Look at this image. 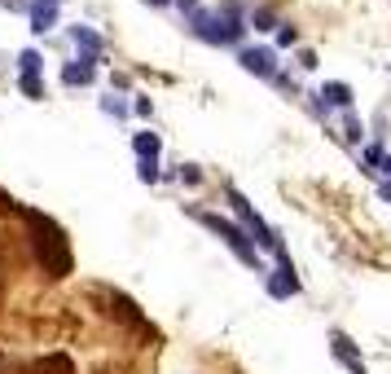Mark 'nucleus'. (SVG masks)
<instances>
[{
  "label": "nucleus",
  "instance_id": "1",
  "mask_svg": "<svg viewBox=\"0 0 391 374\" xmlns=\"http://www.w3.org/2000/svg\"><path fill=\"white\" fill-rule=\"evenodd\" d=\"M189 27H194V36L207 40V44H233V40H242V31H246L233 5H224V14L194 9V14H189Z\"/></svg>",
  "mask_w": 391,
  "mask_h": 374
},
{
  "label": "nucleus",
  "instance_id": "2",
  "mask_svg": "<svg viewBox=\"0 0 391 374\" xmlns=\"http://www.w3.org/2000/svg\"><path fill=\"white\" fill-rule=\"evenodd\" d=\"M224 194H229V203H233V212H238V220H242V229H246V234H255V242H259V246H269L273 256H281L286 246H281L277 229H273V224H269L264 216H259V212H255V207L246 203V198H242V189H238V185H229Z\"/></svg>",
  "mask_w": 391,
  "mask_h": 374
},
{
  "label": "nucleus",
  "instance_id": "3",
  "mask_svg": "<svg viewBox=\"0 0 391 374\" xmlns=\"http://www.w3.org/2000/svg\"><path fill=\"white\" fill-rule=\"evenodd\" d=\"M194 220L198 224H207L216 238H224L229 246H233V256H238L242 264H251L255 269V246H251V238H246V229L242 224H233V220H224V216H216V212H194Z\"/></svg>",
  "mask_w": 391,
  "mask_h": 374
},
{
  "label": "nucleus",
  "instance_id": "4",
  "mask_svg": "<svg viewBox=\"0 0 391 374\" xmlns=\"http://www.w3.org/2000/svg\"><path fill=\"white\" fill-rule=\"evenodd\" d=\"M269 295L273 299H291V295H299V278H295V264H291V256H277V269H273V278H269Z\"/></svg>",
  "mask_w": 391,
  "mask_h": 374
},
{
  "label": "nucleus",
  "instance_id": "5",
  "mask_svg": "<svg viewBox=\"0 0 391 374\" xmlns=\"http://www.w3.org/2000/svg\"><path fill=\"white\" fill-rule=\"evenodd\" d=\"M238 62H242L251 75H259V80H273V75H277V53H273V48H246Z\"/></svg>",
  "mask_w": 391,
  "mask_h": 374
},
{
  "label": "nucleus",
  "instance_id": "6",
  "mask_svg": "<svg viewBox=\"0 0 391 374\" xmlns=\"http://www.w3.org/2000/svg\"><path fill=\"white\" fill-rule=\"evenodd\" d=\"M330 348H334V357L343 361V365H348L352 374H370V370H365V361H360V353L352 348V339H348L343 331H334V335H330Z\"/></svg>",
  "mask_w": 391,
  "mask_h": 374
},
{
  "label": "nucleus",
  "instance_id": "7",
  "mask_svg": "<svg viewBox=\"0 0 391 374\" xmlns=\"http://www.w3.org/2000/svg\"><path fill=\"white\" fill-rule=\"evenodd\" d=\"M71 40L80 44V58H93V62H101V48H106V44H101V36H97L93 27H84V22H80V27H71Z\"/></svg>",
  "mask_w": 391,
  "mask_h": 374
},
{
  "label": "nucleus",
  "instance_id": "8",
  "mask_svg": "<svg viewBox=\"0 0 391 374\" xmlns=\"http://www.w3.org/2000/svg\"><path fill=\"white\" fill-rule=\"evenodd\" d=\"M62 80H66V84H93V80H97V62H93V58L66 62V66H62Z\"/></svg>",
  "mask_w": 391,
  "mask_h": 374
},
{
  "label": "nucleus",
  "instance_id": "9",
  "mask_svg": "<svg viewBox=\"0 0 391 374\" xmlns=\"http://www.w3.org/2000/svg\"><path fill=\"white\" fill-rule=\"evenodd\" d=\"M53 22H58V5H53V0H36V5H31V31L44 36Z\"/></svg>",
  "mask_w": 391,
  "mask_h": 374
},
{
  "label": "nucleus",
  "instance_id": "10",
  "mask_svg": "<svg viewBox=\"0 0 391 374\" xmlns=\"http://www.w3.org/2000/svg\"><path fill=\"white\" fill-rule=\"evenodd\" d=\"M132 150L141 155V163H154V159H159V150H163V141L154 137V133H137L132 137Z\"/></svg>",
  "mask_w": 391,
  "mask_h": 374
},
{
  "label": "nucleus",
  "instance_id": "11",
  "mask_svg": "<svg viewBox=\"0 0 391 374\" xmlns=\"http://www.w3.org/2000/svg\"><path fill=\"white\" fill-rule=\"evenodd\" d=\"M321 97H325V106H343V110L352 106V88H348L343 80H330V84L321 88Z\"/></svg>",
  "mask_w": 391,
  "mask_h": 374
},
{
  "label": "nucleus",
  "instance_id": "12",
  "mask_svg": "<svg viewBox=\"0 0 391 374\" xmlns=\"http://www.w3.org/2000/svg\"><path fill=\"white\" fill-rule=\"evenodd\" d=\"M18 66H22V75H40V53H36V48H22Z\"/></svg>",
  "mask_w": 391,
  "mask_h": 374
},
{
  "label": "nucleus",
  "instance_id": "13",
  "mask_svg": "<svg viewBox=\"0 0 391 374\" xmlns=\"http://www.w3.org/2000/svg\"><path fill=\"white\" fill-rule=\"evenodd\" d=\"M22 93H27V97H36V102H40V97H44V80H40V75H22Z\"/></svg>",
  "mask_w": 391,
  "mask_h": 374
},
{
  "label": "nucleus",
  "instance_id": "14",
  "mask_svg": "<svg viewBox=\"0 0 391 374\" xmlns=\"http://www.w3.org/2000/svg\"><path fill=\"white\" fill-rule=\"evenodd\" d=\"M251 22H255V31H269V27H273V22H277V14H273V9H269V5H259V9H255V18H251Z\"/></svg>",
  "mask_w": 391,
  "mask_h": 374
},
{
  "label": "nucleus",
  "instance_id": "15",
  "mask_svg": "<svg viewBox=\"0 0 391 374\" xmlns=\"http://www.w3.org/2000/svg\"><path fill=\"white\" fill-rule=\"evenodd\" d=\"M295 40H299V31L291 27V22H281V27H277V48H291Z\"/></svg>",
  "mask_w": 391,
  "mask_h": 374
},
{
  "label": "nucleus",
  "instance_id": "16",
  "mask_svg": "<svg viewBox=\"0 0 391 374\" xmlns=\"http://www.w3.org/2000/svg\"><path fill=\"white\" fill-rule=\"evenodd\" d=\"M137 177H141L145 185H154V181H159V167H154V163H141V167H137Z\"/></svg>",
  "mask_w": 391,
  "mask_h": 374
},
{
  "label": "nucleus",
  "instance_id": "17",
  "mask_svg": "<svg viewBox=\"0 0 391 374\" xmlns=\"http://www.w3.org/2000/svg\"><path fill=\"white\" fill-rule=\"evenodd\" d=\"M378 159H382V145H370V150H365V167H378Z\"/></svg>",
  "mask_w": 391,
  "mask_h": 374
},
{
  "label": "nucleus",
  "instance_id": "18",
  "mask_svg": "<svg viewBox=\"0 0 391 374\" xmlns=\"http://www.w3.org/2000/svg\"><path fill=\"white\" fill-rule=\"evenodd\" d=\"M180 181H189V185H198V181H202V172H198L194 163H185V172H180Z\"/></svg>",
  "mask_w": 391,
  "mask_h": 374
},
{
  "label": "nucleus",
  "instance_id": "19",
  "mask_svg": "<svg viewBox=\"0 0 391 374\" xmlns=\"http://www.w3.org/2000/svg\"><path fill=\"white\" fill-rule=\"evenodd\" d=\"M101 106H106L110 115H127V106H123V102H110V97H106V102H101Z\"/></svg>",
  "mask_w": 391,
  "mask_h": 374
},
{
  "label": "nucleus",
  "instance_id": "20",
  "mask_svg": "<svg viewBox=\"0 0 391 374\" xmlns=\"http://www.w3.org/2000/svg\"><path fill=\"white\" fill-rule=\"evenodd\" d=\"M378 198H382V203H391V181H387V185H378Z\"/></svg>",
  "mask_w": 391,
  "mask_h": 374
},
{
  "label": "nucleus",
  "instance_id": "21",
  "mask_svg": "<svg viewBox=\"0 0 391 374\" xmlns=\"http://www.w3.org/2000/svg\"><path fill=\"white\" fill-rule=\"evenodd\" d=\"M378 167H382V172H387V177H391V155H382V159H378Z\"/></svg>",
  "mask_w": 391,
  "mask_h": 374
},
{
  "label": "nucleus",
  "instance_id": "22",
  "mask_svg": "<svg viewBox=\"0 0 391 374\" xmlns=\"http://www.w3.org/2000/svg\"><path fill=\"white\" fill-rule=\"evenodd\" d=\"M150 5H172V0H150Z\"/></svg>",
  "mask_w": 391,
  "mask_h": 374
}]
</instances>
